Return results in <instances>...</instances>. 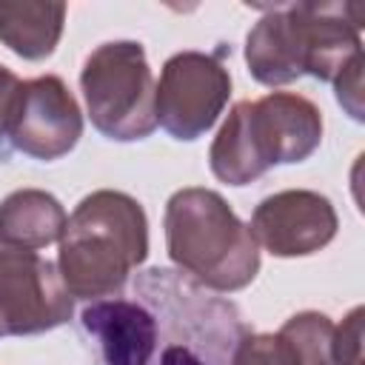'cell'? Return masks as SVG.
Here are the masks:
<instances>
[{"label":"cell","instance_id":"6","mask_svg":"<svg viewBox=\"0 0 365 365\" xmlns=\"http://www.w3.org/2000/svg\"><path fill=\"white\" fill-rule=\"evenodd\" d=\"M220 54L188 48L165 60L157 83V125L174 140L202 137L228 106L231 74Z\"/></svg>","mask_w":365,"mask_h":365},{"label":"cell","instance_id":"15","mask_svg":"<svg viewBox=\"0 0 365 365\" xmlns=\"http://www.w3.org/2000/svg\"><path fill=\"white\" fill-rule=\"evenodd\" d=\"M334 94H336V103L345 108V114L351 120L362 123V117H365V106H362V54L354 57L339 71V77L334 80Z\"/></svg>","mask_w":365,"mask_h":365},{"label":"cell","instance_id":"1","mask_svg":"<svg viewBox=\"0 0 365 365\" xmlns=\"http://www.w3.org/2000/svg\"><path fill=\"white\" fill-rule=\"evenodd\" d=\"M77 328L91 365H231L248 334L231 299L165 265L137 271L128 297L88 302Z\"/></svg>","mask_w":365,"mask_h":365},{"label":"cell","instance_id":"5","mask_svg":"<svg viewBox=\"0 0 365 365\" xmlns=\"http://www.w3.org/2000/svg\"><path fill=\"white\" fill-rule=\"evenodd\" d=\"M80 88L91 125L106 140L134 143L154 134L157 83L143 43H100L83 63Z\"/></svg>","mask_w":365,"mask_h":365},{"label":"cell","instance_id":"8","mask_svg":"<svg viewBox=\"0 0 365 365\" xmlns=\"http://www.w3.org/2000/svg\"><path fill=\"white\" fill-rule=\"evenodd\" d=\"M83 137V111L57 74L23 80V91L6 134L9 157L14 151L51 163L66 157Z\"/></svg>","mask_w":365,"mask_h":365},{"label":"cell","instance_id":"13","mask_svg":"<svg viewBox=\"0 0 365 365\" xmlns=\"http://www.w3.org/2000/svg\"><path fill=\"white\" fill-rule=\"evenodd\" d=\"M279 365H334V322L319 311H299L274 334Z\"/></svg>","mask_w":365,"mask_h":365},{"label":"cell","instance_id":"12","mask_svg":"<svg viewBox=\"0 0 365 365\" xmlns=\"http://www.w3.org/2000/svg\"><path fill=\"white\" fill-rule=\"evenodd\" d=\"M66 26V3H0V43L23 60L54 54Z\"/></svg>","mask_w":365,"mask_h":365},{"label":"cell","instance_id":"9","mask_svg":"<svg viewBox=\"0 0 365 365\" xmlns=\"http://www.w3.org/2000/svg\"><path fill=\"white\" fill-rule=\"evenodd\" d=\"M248 228L257 245L274 257H308L322 251L336 237L339 220L325 194L288 188L259 200Z\"/></svg>","mask_w":365,"mask_h":365},{"label":"cell","instance_id":"2","mask_svg":"<svg viewBox=\"0 0 365 365\" xmlns=\"http://www.w3.org/2000/svg\"><path fill=\"white\" fill-rule=\"evenodd\" d=\"M148 257V217L125 191L100 188L77 202L60 237L57 271L71 299L117 297Z\"/></svg>","mask_w":365,"mask_h":365},{"label":"cell","instance_id":"17","mask_svg":"<svg viewBox=\"0 0 365 365\" xmlns=\"http://www.w3.org/2000/svg\"><path fill=\"white\" fill-rule=\"evenodd\" d=\"M20 91H23V80H20L11 68L0 66V163L9 160V151H6V134H9L11 117H14Z\"/></svg>","mask_w":365,"mask_h":365},{"label":"cell","instance_id":"16","mask_svg":"<svg viewBox=\"0 0 365 365\" xmlns=\"http://www.w3.org/2000/svg\"><path fill=\"white\" fill-rule=\"evenodd\" d=\"M231 365H279L274 334H245L234 351Z\"/></svg>","mask_w":365,"mask_h":365},{"label":"cell","instance_id":"11","mask_svg":"<svg viewBox=\"0 0 365 365\" xmlns=\"http://www.w3.org/2000/svg\"><path fill=\"white\" fill-rule=\"evenodd\" d=\"M63 202L43 188H17L0 202V245L40 251L66 231Z\"/></svg>","mask_w":365,"mask_h":365},{"label":"cell","instance_id":"7","mask_svg":"<svg viewBox=\"0 0 365 365\" xmlns=\"http://www.w3.org/2000/svg\"><path fill=\"white\" fill-rule=\"evenodd\" d=\"M74 299L57 262L37 251L0 245V336H31L66 325Z\"/></svg>","mask_w":365,"mask_h":365},{"label":"cell","instance_id":"10","mask_svg":"<svg viewBox=\"0 0 365 365\" xmlns=\"http://www.w3.org/2000/svg\"><path fill=\"white\" fill-rule=\"evenodd\" d=\"M248 74L262 86H285L308 71V29L302 3L262 6V17L245 37Z\"/></svg>","mask_w":365,"mask_h":365},{"label":"cell","instance_id":"4","mask_svg":"<svg viewBox=\"0 0 365 365\" xmlns=\"http://www.w3.org/2000/svg\"><path fill=\"white\" fill-rule=\"evenodd\" d=\"M165 248L177 271L214 294L242 291L259 274V245L214 188L188 185L168 197Z\"/></svg>","mask_w":365,"mask_h":365},{"label":"cell","instance_id":"14","mask_svg":"<svg viewBox=\"0 0 365 365\" xmlns=\"http://www.w3.org/2000/svg\"><path fill=\"white\" fill-rule=\"evenodd\" d=\"M362 317L365 308L356 305L348 311L342 325H334V342H331L334 365H362Z\"/></svg>","mask_w":365,"mask_h":365},{"label":"cell","instance_id":"3","mask_svg":"<svg viewBox=\"0 0 365 365\" xmlns=\"http://www.w3.org/2000/svg\"><path fill=\"white\" fill-rule=\"evenodd\" d=\"M319 143L322 111L302 94L271 91L228 111L208 148V165L220 182L248 185L274 165L308 160Z\"/></svg>","mask_w":365,"mask_h":365}]
</instances>
